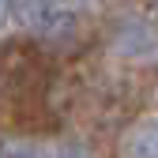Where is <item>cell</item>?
<instances>
[{
  "instance_id": "6da1fadb",
  "label": "cell",
  "mask_w": 158,
  "mask_h": 158,
  "mask_svg": "<svg viewBox=\"0 0 158 158\" xmlns=\"http://www.w3.org/2000/svg\"><path fill=\"white\" fill-rule=\"evenodd\" d=\"M109 45H113L117 56H124V60H147L151 53H158V27L151 23V19L128 15V19H121V23H113Z\"/></svg>"
},
{
  "instance_id": "7a4b0ae2",
  "label": "cell",
  "mask_w": 158,
  "mask_h": 158,
  "mask_svg": "<svg viewBox=\"0 0 158 158\" xmlns=\"http://www.w3.org/2000/svg\"><path fill=\"white\" fill-rule=\"evenodd\" d=\"M124 158H158V121H139L124 135Z\"/></svg>"
},
{
  "instance_id": "3957f363",
  "label": "cell",
  "mask_w": 158,
  "mask_h": 158,
  "mask_svg": "<svg viewBox=\"0 0 158 158\" xmlns=\"http://www.w3.org/2000/svg\"><path fill=\"white\" fill-rule=\"evenodd\" d=\"M42 34H45L49 49H56V53H64V49H72V45L79 42V27H75V19L64 15V11H53V19L42 27Z\"/></svg>"
},
{
  "instance_id": "277c9868",
  "label": "cell",
  "mask_w": 158,
  "mask_h": 158,
  "mask_svg": "<svg viewBox=\"0 0 158 158\" xmlns=\"http://www.w3.org/2000/svg\"><path fill=\"white\" fill-rule=\"evenodd\" d=\"M15 15H19V23H23L27 30H42L53 19V8H49V0H19Z\"/></svg>"
},
{
  "instance_id": "5b68a950",
  "label": "cell",
  "mask_w": 158,
  "mask_h": 158,
  "mask_svg": "<svg viewBox=\"0 0 158 158\" xmlns=\"http://www.w3.org/2000/svg\"><path fill=\"white\" fill-rule=\"evenodd\" d=\"M8 158H45V151L38 143H11L8 147Z\"/></svg>"
},
{
  "instance_id": "8992f818",
  "label": "cell",
  "mask_w": 158,
  "mask_h": 158,
  "mask_svg": "<svg viewBox=\"0 0 158 158\" xmlns=\"http://www.w3.org/2000/svg\"><path fill=\"white\" fill-rule=\"evenodd\" d=\"M53 158H90V154H87L83 147H79V143H60Z\"/></svg>"
},
{
  "instance_id": "52a82bcc",
  "label": "cell",
  "mask_w": 158,
  "mask_h": 158,
  "mask_svg": "<svg viewBox=\"0 0 158 158\" xmlns=\"http://www.w3.org/2000/svg\"><path fill=\"white\" fill-rule=\"evenodd\" d=\"M8 8H11L8 0H0V23H4V19H8Z\"/></svg>"
},
{
  "instance_id": "ba28073f",
  "label": "cell",
  "mask_w": 158,
  "mask_h": 158,
  "mask_svg": "<svg viewBox=\"0 0 158 158\" xmlns=\"http://www.w3.org/2000/svg\"><path fill=\"white\" fill-rule=\"evenodd\" d=\"M68 4H72V0H68Z\"/></svg>"
}]
</instances>
